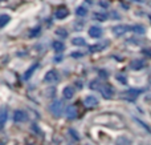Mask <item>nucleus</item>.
<instances>
[{
    "label": "nucleus",
    "instance_id": "obj_28",
    "mask_svg": "<svg viewBox=\"0 0 151 145\" xmlns=\"http://www.w3.org/2000/svg\"><path fill=\"white\" fill-rule=\"evenodd\" d=\"M70 56L72 57H82V53L81 52H73V53H70Z\"/></svg>",
    "mask_w": 151,
    "mask_h": 145
},
{
    "label": "nucleus",
    "instance_id": "obj_23",
    "mask_svg": "<svg viewBox=\"0 0 151 145\" xmlns=\"http://www.w3.org/2000/svg\"><path fill=\"white\" fill-rule=\"evenodd\" d=\"M131 31L137 32V33H143V32H145V28H143L142 25H134V27H131Z\"/></svg>",
    "mask_w": 151,
    "mask_h": 145
},
{
    "label": "nucleus",
    "instance_id": "obj_27",
    "mask_svg": "<svg viewBox=\"0 0 151 145\" xmlns=\"http://www.w3.org/2000/svg\"><path fill=\"white\" fill-rule=\"evenodd\" d=\"M117 79H118V81H119V83H122V84H126V77L125 76H122V75H118Z\"/></svg>",
    "mask_w": 151,
    "mask_h": 145
},
{
    "label": "nucleus",
    "instance_id": "obj_20",
    "mask_svg": "<svg viewBox=\"0 0 151 145\" xmlns=\"http://www.w3.org/2000/svg\"><path fill=\"white\" fill-rule=\"evenodd\" d=\"M86 13H88V9H86L85 7H78L77 9H76V15L80 16V17H83V16H86Z\"/></svg>",
    "mask_w": 151,
    "mask_h": 145
},
{
    "label": "nucleus",
    "instance_id": "obj_11",
    "mask_svg": "<svg viewBox=\"0 0 151 145\" xmlns=\"http://www.w3.org/2000/svg\"><path fill=\"white\" fill-rule=\"evenodd\" d=\"M83 104L90 108V107H96L97 104H98V100H97V97H94V96H86L85 100H83Z\"/></svg>",
    "mask_w": 151,
    "mask_h": 145
},
{
    "label": "nucleus",
    "instance_id": "obj_24",
    "mask_svg": "<svg viewBox=\"0 0 151 145\" xmlns=\"http://www.w3.org/2000/svg\"><path fill=\"white\" fill-rule=\"evenodd\" d=\"M56 33H57L58 36H63V37L68 36V32H66V29H64V28H58L57 31H56Z\"/></svg>",
    "mask_w": 151,
    "mask_h": 145
},
{
    "label": "nucleus",
    "instance_id": "obj_8",
    "mask_svg": "<svg viewBox=\"0 0 151 145\" xmlns=\"http://www.w3.org/2000/svg\"><path fill=\"white\" fill-rule=\"evenodd\" d=\"M44 80H45V83H56V81L58 80L57 72H56V71H49V72H47V75H45Z\"/></svg>",
    "mask_w": 151,
    "mask_h": 145
},
{
    "label": "nucleus",
    "instance_id": "obj_13",
    "mask_svg": "<svg viewBox=\"0 0 151 145\" xmlns=\"http://www.w3.org/2000/svg\"><path fill=\"white\" fill-rule=\"evenodd\" d=\"M76 116H77V108H76L74 105L68 107V108H66V117L70 120V119H74Z\"/></svg>",
    "mask_w": 151,
    "mask_h": 145
},
{
    "label": "nucleus",
    "instance_id": "obj_18",
    "mask_svg": "<svg viewBox=\"0 0 151 145\" xmlns=\"http://www.w3.org/2000/svg\"><path fill=\"white\" fill-rule=\"evenodd\" d=\"M72 44L73 45H77V47H82V45H85V39H82V37H74V39H72Z\"/></svg>",
    "mask_w": 151,
    "mask_h": 145
},
{
    "label": "nucleus",
    "instance_id": "obj_19",
    "mask_svg": "<svg viewBox=\"0 0 151 145\" xmlns=\"http://www.w3.org/2000/svg\"><path fill=\"white\" fill-rule=\"evenodd\" d=\"M7 119H8V113L5 109H3L1 112H0V127L1 125H4L5 123H7Z\"/></svg>",
    "mask_w": 151,
    "mask_h": 145
},
{
    "label": "nucleus",
    "instance_id": "obj_25",
    "mask_svg": "<svg viewBox=\"0 0 151 145\" xmlns=\"http://www.w3.org/2000/svg\"><path fill=\"white\" fill-rule=\"evenodd\" d=\"M98 87H99V81H98V80H94V81L90 83V88H91V89H97Z\"/></svg>",
    "mask_w": 151,
    "mask_h": 145
},
{
    "label": "nucleus",
    "instance_id": "obj_5",
    "mask_svg": "<svg viewBox=\"0 0 151 145\" xmlns=\"http://www.w3.org/2000/svg\"><path fill=\"white\" fill-rule=\"evenodd\" d=\"M55 16H56V19H58V20L65 19L66 16H69V9L65 7V5H61V7H58L57 9H56Z\"/></svg>",
    "mask_w": 151,
    "mask_h": 145
},
{
    "label": "nucleus",
    "instance_id": "obj_30",
    "mask_svg": "<svg viewBox=\"0 0 151 145\" xmlns=\"http://www.w3.org/2000/svg\"><path fill=\"white\" fill-rule=\"evenodd\" d=\"M150 20H151V16H150Z\"/></svg>",
    "mask_w": 151,
    "mask_h": 145
},
{
    "label": "nucleus",
    "instance_id": "obj_31",
    "mask_svg": "<svg viewBox=\"0 0 151 145\" xmlns=\"http://www.w3.org/2000/svg\"><path fill=\"white\" fill-rule=\"evenodd\" d=\"M0 1H3V0H0Z\"/></svg>",
    "mask_w": 151,
    "mask_h": 145
},
{
    "label": "nucleus",
    "instance_id": "obj_3",
    "mask_svg": "<svg viewBox=\"0 0 151 145\" xmlns=\"http://www.w3.org/2000/svg\"><path fill=\"white\" fill-rule=\"evenodd\" d=\"M146 67V61L143 59H134L133 61H130V68L133 71H141Z\"/></svg>",
    "mask_w": 151,
    "mask_h": 145
},
{
    "label": "nucleus",
    "instance_id": "obj_14",
    "mask_svg": "<svg viewBox=\"0 0 151 145\" xmlns=\"http://www.w3.org/2000/svg\"><path fill=\"white\" fill-rule=\"evenodd\" d=\"M64 48H65V45H64V43L61 41H53V49L56 51V52H63Z\"/></svg>",
    "mask_w": 151,
    "mask_h": 145
},
{
    "label": "nucleus",
    "instance_id": "obj_10",
    "mask_svg": "<svg viewBox=\"0 0 151 145\" xmlns=\"http://www.w3.org/2000/svg\"><path fill=\"white\" fill-rule=\"evenodd\" d=\"M109 44H110V43L106 40V41H104V43H98V44H94V45H91V47H90V49H89V51H90V52H93V53H94V52H98V51L105 49V48H106Z\"/></svg>",
    "mask_w": 151,
    "mask_h": 145
},
{
    "label": "nucleus",
    "instance_id": "obj_22",
    "mask_svg": "<svg viewBox=\"0 0 151 145\" xmlns=\"http://www.w3.org/2000/svg\"><path fill=\"white\" fill-rule=\"evenodd\" d=\"M40 32H41V28H40V27H36V28H33L32 31H29V37H36Z\"/></svg>",
    "mask_w": 151,
    "mask_h": 145
},
{
    "label": "nucleus",
    "instance_id": "obj_6",
    "mask_svg": "<svg viewBox=\"0 0 151 145\" xmlns=\"http://www.w3.org/2000/svg\"><path fill=\"white\" fill-rule=\"evenodd\" d=\"M131 27L129 25H115L114 28H113V33L115 35V36H122V35H125L127 31H130Z\"/></svg>",
    "mask_w": 151,
    "mask_h": 145
},
{
    "label": "nucleus",
    "instance_id": "obj_29",
    "mask_svg": "<svg viewBox=\"0 0 151 145\" xmlns=\"http://www.w3.org/2000/svg\"><path fill=\"white\" fill-rule=\"evenodd\" d=\"M61 60H63V56H57V57L55 59V61H56V63H60Z\"/></svg>",
    "mask_w": 151,
    "mask_h": 145
},
{
    "label": "nucleus",
    "instance_id": "obj_2",
    "mask_svg": "<svg viewBox=\"0 0 151 145\" xmlns=\"http://www.w3.org/2000/svg\"><path fill=\"white\" fill-rule=\"evenodd\" d=\"M50 112L53 113L55 117H60L61 113H63V101L56 100L50 104Z\"/></svg>",
    "mask_w": 151,
    "mask_h": 145
},
{
    "label": "nucleus",
    "instance_id": "obj_16",
    "mask_svg": "<svg viewBox=\"0 0 151 145\" xmlns=\"http://www.w3.org/2000/svg\"><path fill=\"white\" fill-rule=\"evenodd\" d=\"M93 17L96 19V20H98V21H105V20H107V15H106V13H102V12H94Z\"/></svg>",
    "mask_w": 151,
    "mask_h": 145
},
{
    "label": "nucleus",
    "instance_id": "obj_21",
    "mask_svg": "<svg viewBox=\"0 0 151 145\" xmlns=\"http://www.w3.org/2000/svg\"><path fill=\"white\" fill-rule=\"evenodd\" d=\"M117 145H130V140H129L127 137H119L117 140Z\"/></svg>",
    "mask_w": 151,
    "mask_h": 145
},
{
    "label": "nucleus",
    "instance_id": "obj_17",
    "mask_svg": "<svg viewBox=\"0 0 151 145\" xmlns=\"http://www.w3.org/2000/svg\"><path fill=\"white\" fill-rule=\"evenodd\" d=\"M37 67H39V64H33V65H32L31 68H29L28 71H27L25 73H24V80H28L29 77L32 76V73H33V72H35V69H36Z\"/></svg>",
    "mask_w": 151,
    "mask_h": 145
},
{
    "label": "nucleus",
    "instance_id": "obj_15",
    "mask_svg": "<svg viewBox=\"0 0 151 145\" xmlns=\"http://www.w3.org/2000/svg\"><path fill=\"white\" fill-rule=\"evenodd\" d=\"M9 20H11V17L8 15H0V28H3V27H5L8 23H9Z\"/></svg>",
    "mask_w": 151,
    "mask_h": 145
},
{
    "label": "nucleus",
    "instance_id": "obj_7",
    "mask_svg": "<svg viewBox=\"0 0 151 145\" xmlns=\"http://www.w3.org/2000/svg\"><path fill=\"white\" fill-rule=\"evenodd\" d=\"M89 36L94 37V39L101 37L102 36V28H101V27H97V25L90 27V29H89Z\"/></svg>",
    "mask_w": 151,
    "mask_h": 145
},
{
    "label": "nucleus",
    "instance_id": "obj_9",
    "mask_svg": "<svg viewBox=\"0 0 151 145\" xmlns=\"http://www.w3.org/2000/svg\"><path fill=\"white\" fill-rule=\"evenodd\" d=\"M27 120V113L24 111H16L13 115V121L15 123H23Z\"/></svg>",
    "mask_w": 151,
    "mask_h": 145
},
{
    "label": "nucleus",
    "instance_id": "obj_26",
    "mask_svg": "<svg viewBox=\"0 0 151 145\" xmlns=\"http://www.w3.org/2000/svg\"><path fill=\"white\" fill-rule=\"evenodd\" d=\"M142 53L146 56H149V57H151V48H145V49H142Z\"/></svg>",
    "mask_w": 151,
    "mask_h": 145
},
{
    "label": "nucleus",
    "instance_id": "obj_1",
    "mask_svg": "<svg viewBox=\"0 0 151 145\" xmlns=\"http://www.w3.org/2000/svg\"><path fill=\"white\" fill-rule=\"evenodd\" d=\"M142 92H143V89H138V88H131V89L125 91V92L121 95V97L125 99L126 101H130V103H133V101H135L137 99H138V96L141 95Z\"/></svg>",
    "mask_w": 151,
    "mask_h": 145
},
{
    "label": "nucleus",
    "instance_id": "obj_12",
    "mask_svg": "<svg viewBox=\"0 0 151 145\" xmlns=\"http://www.w3.org/2000/svg\"><path fill=\"white\" fill-rule=\"evenodd\" d=\"M63 95H64V97L65 99H72L74 96V88L70 87V85L65 87L64 88V91H63Z\"/></svg>",
    "mask_w": 151,
    "mask_h": 145
},
{
    "label": "nucleus",
    "instance_id": "obj_4",
    "mask_svg": "<svg viewBox=\"0 0 151 145\" xmlns=\"http://www.w3.org/2000/svg\"><path fill=\"white\" fill-rule=\"evenodd\" d=\"M101 93L104 96V99H111L114 96V88L109 84H104L101 87Z\"/></svg>",
    "mask_w": 151,
    "mask_h": 145
}]
</instances>
